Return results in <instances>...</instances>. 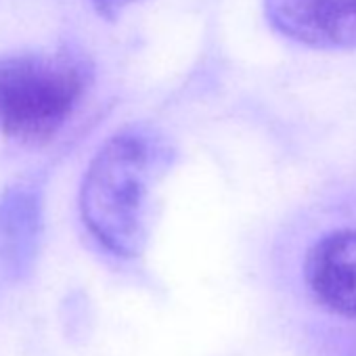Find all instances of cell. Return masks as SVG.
Listing matches in <instances>:
<instances>
[{
  "label": "cell",
  "mask_w": 356,
  "mask_h": 356,
  "mask_svg": "<svg viewBox=\"0 0 356 356\" xmlns=\"http://www.w3.org/2000/svg\"><path fill=\"white\" fill-rule=\"evenodd\" d=\"M159 163L157 145L143 130L113 134L92 157L80 189V214L111 254L134 258L149 231V197Z\"/></svg>",
  "instance_id": "cell-1"
},
{
  "label": "cell",
  "mask_w": 356,
  "mask_h": 356,
  "mask_svg": "<svg viewBox=\"0 0 356 356\" xmlns=\"http://www.w3.org/2000/svg\"><path fill=\"white\" fill-rule=\"evenodd\" d=\"M86 67L72 55L0 59V132L22 143L51 140L86 92Z\"/></svg>",
  "instance_id": "cell-2"
},
{
  "label": "cell",
  "mask_w": 356,
  "mask_h": 356,
  "mask_svg": "<svg viewBox=\"0 0 356 356\" xmlns=\"http://www.w3.org/2000/svg\"><path fill=\"white\" fill-rule=\"evenodd\" d=\"M268 24L321 51H356V0H264Z\"/></svg>",
  "instance_id": "cell-3"
},
{
  "label": "cell",
  "mask_w": 356,
  "mask_h": 356,
  "mask_svg": "<svg viewBox=\"0 0 356 356\" xmlns=\"http://www.w3.org/2000/svg\"><path fill=\"white\" fill-rule=\"evenodd\" d=\"M304 281L323 308L356 321V229L323 235L306 254Z\"/></svg>",
  "instance_id": "cell-4"
},
{
  "label": "cell",
  "mask_w": 356,
  "mask_h": 356,
  "mask_svg": "<svg viewBox=\"0 0 356 356\" xmlns=\"http://www.w3.org/2000/svg\"><path fill=\"white\" fill-rule=\"evenodd\" d=\"M40 206L32 191L15 189L0 200V264L19 275L34 258Z\"/></svg>",
  "instance_id": "cell-5"
},
{
  "label": "cell",
  "mask_w": 356,
  "mask_h": 356,
  "mask_svg": "<svg viewBox=\"0 0 356 356\" xmlns=\"http://www.w3.org/2000/svg\"><path fill=\"white\" fill-rule=\"evenodd\" d=\"M95 11L105 19H115L134 0H90Z\"/></svg>",
  "instance_id": "cell-6"
}]
</instances>
